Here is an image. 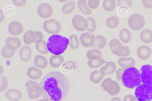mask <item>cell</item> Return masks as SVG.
I'll use <instances>...</instances> for the list:
<instances>
[{
	"label": "cell",
	"mask_w": 152,
	"mask_h": 101,
	"mask_svg": "<svg viewBox=\"0 0 152 101\" xmlns=\"http://www.w3.org/2000/svg\"><path fill=\"white\" fill-rule=\"evenodd\" d=\"M75 7V2L72 1H69L64 4L62 8V12L64 14H70L74 11Z\"/></svg>",
	"instance_id": "cell-31"
},
{
	"label": "cell",
	"mask_w": 152,
	"mask_h": 101,
	"mask_svg": "<svg viewBox=\"0 0 152 101\" xmlns=\"http://www.w3.org/2000/svg\"><path fill=\"white\" fill-rule=\"evenodd\" d=\"M36 48L39 53L43 54H46L48 53V50L47 46V42L43 40L41 42L36 43Z\"/></svg>",
	"instance_id": "cell-32"
},
{
	"label": "cell",
	"mask_w": 152,
	"mask_h": 101,
	"mask_svg": "<svg viewBox=\"0 0 152 101\" xmlns=\"http://www.w3.org/2000/svg\"><path fill=\"white\" fill-rule=\"evenodd\" d=\"M4 16L3 15V12L1 10H0V22L1 23L4 19Z\"/></svg>",
	"instance_id": "cell-51"
},
{
	"label": "cell",
	"mask_w": 152,
	"mask_h": 101,
	"mask_svg": "<svg viewBox=\"0 0 152 101\" xmlns=\"http://www.w3.org/2000/svg\"><path fill=\"white\" fill-rule=\"evenodd\" d=\"M86 20L88 22V27L86 30L90 33L94 32L96 27V23L95 20L92 17H88Z\"/></svg>",
	"instance_id": "cell-37"
},
{
	"label": "cell",
	"mask_w": 152,
	"mask_h": 101,
	"mask_svg": "<svg viewBox=\"0 0 152 101\" xmlns=\"http://www.w3.org/2000/svg\"><path fill=\"white\" fill-rule=\"evenodd\" d=\"M119 37L122 42L124 43H127L131 40L132 36L130 31L127 29L124 28L120 31Z\"/></svg>",
	"instance_id": "cell-25"
},
{
	"label": "cell",
	"mask_w": 152,
	"mask_h": 101,
	"mask_svg": "<svg viewBox=\"0 0 152 101\" xmlns=\"http://www.w3.org/2000/svg\"><path fill=\"white\" fill-rule=\"evenodd\" d=\"M16 49L13 45H6L2 48L1 54L4 58H9L12 57L15 54Z\"/></svg>",
	"instance_id": "cell-19"
},
{
	"label": "cell",
	"mask_w": 152,
	"mask_h": 101,
	"mask_svg": "<svg viewBox=\"0 0 152 101\" xmlns=\"http://www.w3.org/2000/svg\"><path fill=\"white\" fill-rule=\"evenodd\" d=\"M29 97L32 99H36L41 95V89L40 84L37 83L27 90Z\"/></svg>",
	"instance_id": "cell-15"
},
{
	"label": "cell",
	"mask_w": 152,
	"mask_h": 101,
	"mask_svg": "<svg viewBox=\"0 0 152 101\" xmlns=\"http://www.w3.org/2000/svg\"><path fill=\"white\" fill-rule=\"evenodd\" d=\"M105 61L104 59L101 58L97 60H89L88 62V65L90 68H97L104 63Z\"/></svg>",
	"instance_id": "cell-38"
},
{
	"label": "cell",
	"mask_w": 152,
	"mask_h": 101,
	"mask_svg": "<svg viewBox=\"0 0 152 101\" xmlns=\"http://www.w3.org/2000/svg\"><path fill=\"white\" fill-rule=\"evenodd\" d=\"M141 40L145 43H149L152 42V31L145 29L141 31L140 34Z\"/></svg>",
	"instance_id": "cell-24"
},
{
	"label": "cell",
	"mask_w": 152,
	"mask_h": 101,
	"mask_svg": "<svg viewBox=\"0 0 152 101\" xmlns=\"http://www.w3.org/2000/svg\"><path fill=\"white\" fill-rule=\"evenodd\" d=\"M142 3L143 6L146 8L151 9L152 8V0L142 1Z\"/></svg>",
	"instance_id": "cell-49"
},
{
	"label": "cell",
	"mask_w": 152,
	"mask_h": 101,
	"mask_svg": "<svg viewBox=\"0 0 152 101\" xmlns=\"http://www.w3.org/2000/svg\"><path fill=\"white\" fill-rule=\"evenodd\" d=\"M43 28L47 33L53 35L58 33L61 30V26L59 22L54 19L45 21L43 24Z\"/></svg>",
	"instance_id": "cell-6"
},
{
	"label": "cell",
	"mask_w": 152,
	"mask_h": 101,
	"mask_svg": "<svg viewBox=\"0 0 152 101\" xmlns=\"http://www.w3.org/2000/svg\"><path fill=\"white\" fill-rule=\"evenodd\" d=\"M6 45H11L14 46L16 50L21 46V42L19 39L17 37H8L6 40Z\"/></svg>",
	"instance_id": "cell-35"
},
{
	"label": "cell",
	"mask_w": 152,
	"mask_h": 101,
	"mask_svg": "<svg viewBox=\"0 0 152 101\" xmlns=\"http://www.w3.org/2000/svg\"><path fill=\"white\" fill-rule=\"evenodd\" d=\"M132 3V0H118V6H126L130 7Z\"/></svg>",
	"instance_id": "cell-44"
},
{
	"label": "cell",
	"mask_w": 152,
	"mask_h": 101,
	"mask_svg": "<svg viewBox=\"0 0 152 101\" xmlns=\"http://www.w3.org/2000/svg\"><path fill=\"white\" fill-rule=\"evenodd\" d=\"M23 40L24 43L27 45L35 43V36L34 32L31 30L26 31L24 34Z\"/></svg>",
	"instance_id": "cell-26"
},
{
	"label": "cell",
	"mask_w": 152,
	"mask_h": 101,
	"mask_svg": "<svg viewBox=\"0 0 152 101\" xmlns=\"http://www.w3.org/2000/svg\"><path fill=\"white\" fill-rule=\"evenodd\" d=\"M13 4L16 6L18 7H21L24 6L26 4V0H15L13 1Z\"/></svg>",
	"instance_id": "cell-48"
},
{
	"label": "cell",
	"mask_w": 152,
	"mask_h": 101,
	"mask_svg": "<svg viewBox=\"0 0 152 101\" xmlns=\"http://www.w3.org/2000/svg\"><path fill=\"white\" fill-rule=\"evenodd\" d=\"M37 83L36 81H34L31 80H29L26 82L25 83V86L26 87V89L27 90L31 87L35 85Z\"/></svg>",
	"instance_id": "cell-50"
},
{
	"label": "cell",
	"mask_w": 152,
	"mask_h": 101,
	"mask_svg": "<svg viewBox=\"0 0 152 101\" xmlns=\"http://www.w3.org/2000/svg\"><path fill=\"white\" fill-rule=\"evenodd\" d=\"M141 82L152 86V66L148 64L142 66L140 68Z\"/></svg>",
	"instance_id": "cell-7"
},
{
	"label": "cell",
	"mask_w": 152,
	"mask_h": 101,
	"mask_svg": "<svg viewBox=\"0 0 152 101\" xmlns=\"http://www.w3.org/2000/svg\"><path fill=\"white\" fill-rule=\"evenodd\" d=\"M95 38V42L93 47L100 49L103 48L106 44L107 40L106 38L102 35H97Z\"/></svg>",
	"instance_id": "cell-29"
},
{
	"label": "cell",
	"mask_w": 152,
	"mask_h": 101,
	"mask_svg": "<svg viewBox=\"0 0 152 101\" xmlns=\"http://www.w3.org/2000/svg\"><path fill=\"white\" fill-rule=\"evenodd\" d=\"M80 40L83 47L88 48L94 45L95 42L96 38L94 34L86 32L80 35Z\"/></svg>",
	"instance_id": "cell-10"
},
{
	"label": "cell",
	"mask_w": 152,
	"mask_h": 101,
	"mask_svg": "<svg viewBox=\"0 0 152 101\" xmlns=\"http://www.w3.org/2000/svg\"><path fill=\"white\" fill-rule=\"evenodd\" d=\"M38 101H48L47 100L43 98L39 100Z\"/></svg>",
	"instance_id": "cell-54"
},
{
	"label": "cell",
	"mask_w": 152,
	"mask_h": 101,
	"mask_svg": "<svg viewBox=\"0 0 152 101\" xmlns=\"http://www.w3.org/2000/svg\"><path fill=\"white\" fill-rule=\"evenodd\" d=\"M77 7L79 10L86 15H90L92 12L87 7L86 1L84 0H78L77 2Z\"/></svg>",
	"instance_id": "cell-30"
},
{
	"label": "cell",
	"mask_w": 152,
	"mask_h": 101,
	"mask_svg": "<svg viewBox=\"0 0 152 101\" xmlns=\"http://www.w3.org/2000/svg\"><path fill=\"white\" fill-rule=\"evenodd\" d=\"M39 84L41 95L48 101H62L70 91L67 78L65 75L58 71L48 73Z\"/></svg>",
	"instance_id": "cell-1"
},
{
	"label": "cell",
	"mask_w": 152,
	"mask_h": 101,
	"mask_svg": "<svg viewBox=\"0 0 152 101\" xmlns=\"http://www.w3.org/2000/svg\"><path fill=\"white\" fill-rule=\"evenodd\" d=\"M116 66L115 63L112 61L107 62L106 64L101 68L100 71L103 75L111 74L116 70Z\"/></svg>",
	"instance_id": "cell-14"
},
{
	"label": "cell",
	"mask_w": 152,
	"mask_h": 101,
	"mask_svg": "<svg viewBox=\"0 0 152 101\" xmlns=\"http://www.w3.org/2000/svg\"><path fill=\"white\" fill-rule=\"evenodd\" d=\"M28 76L32 80H38L40 78L42 75V72L40 69L34 67H29L27 70Z\"/></svg>",
	"instance_id": "cell-17"
},
{
	"label": "cell",
	"mask_w": 152,
	"mask_h": 101,
	"mask_svg": "<svg viewBox=\"0 0 152 101\" xmlns=\"http://www.w3.org/2000/svg\"><path fill=\"white\" fill-rule=\"evenodd\" d=\"M35 36V43L41 42L43 40L44 36L43 34L40 31H36L34 32Z\"/></svg>",
	"instance_id": "cell-45"
},
{
	"label": "cell",
	"mask_w": 152,
	"mask_h": 101,
	"mask_svg": "<svg viewBox=\"0 0 152 101\" xmlns=\"http://www.w3.org/2000/svg\"><path fill=\"white\" fill-rule=\"evenodd\" d=\"M53 12L52 7L47 3H43L40 4L37 9V12L41 18L46 19L50 17Z\"/></svg>",
	"instance_id": "cell-9"
},
{
	"label": "cell",
	"mask_w": 152,
	"mask_h": 101,
	"mask_svg": "<svg viewBox=\"0 0 152 101\" xmlns=\"http://www.w3.org/2000/svg\"><path fill=\"white\" fill-rule=\"evenodd\" d=\"M135 95L139 101L152 100V86L143 83L136 88Z\"/></svg>",
	"instance_id": "cell-4"
},
{
	"label": "cell",
	"mask_w": 152,
	"mask_h": 101,
	"mask_svg": "<svg viewBox=\"0 0 152 101\" xmlns=\"http://www.w3.org/2000/svg\"><path fill=\"white\" fill-rule=\"evenodd\" d=\"M35 65L41 69H44L48 65V61L46 58L41 55H37L34 59Z\"/></svg>",
	"instance_id": "cell-22"
},
{
	"label": "cell",
	"mask_w": 152,
	"mask_h": 101,
	"mask_svg": "<svg viewBox=\"0 0 152 101\" xmlns=\"http://www.w3.org/2000/svg\"><path fill=\"white\" fill-rule=\"evenodd\" d=\"M6 98L10 101H18L22 97V94L18 89L12 88L8 89L5 93Z\"/></svg>",
	"instance_id": "cell-13"
},
{
	"label": "cell",
	"mask_w": 152,
	"mask_h": 101,
	"mask_svg": "<svg viewBox=\"0 0 152 101\" xmlns=\"http://www.w3.org/2000/svg\"><path fill=\"white\" fill-rule=\"evenodd\" d=\"M121 91V88L117 82L113 81L111 82L106 91L110 95L114 96L118 94Z\"/></svg>",
	"instance_id": "cell-21"
},
{
	"label": "cell",
	"mask_w": 152,
	"mask_h": 101,
	"mask_svg": "<svg viewBox=\"0 0 152 101\" xmlns=\"http://www.w3.org/2000/svg\"><path fill=\"white\" fill-rule=\"evenodd\" d=\"M0 75H1L4 72V69L3 67L1 66V65L0 66Z\"/></svg>",
	"instance_id": "cell-53"
},
{
	"label": "cell",
	"mask_w": 152,
	"mask_h": 101,
	"mask_svg": "<svg viewBox=\"0 0 152 101\" xmlns=\"http://www.w3.org/2000/svg\"><path fill=\"white\" fill-rule=\"evenodd\" d=\"M102 56V52L99 49H94L87 51L86 56L89 60H94L99 59Z\"/></svg>",
	"instance_id": "cell-23"
},
{
	"label": "cell",
	"mask_w": 152,
	"mask_h": 101,
	"mask_svg": "<svg viewBox=\"0 0 152 101\" xmlns=\"http://www.w3.org/2000/svg\"><path fill=\"white\" fill-rule=\"evenodd\" d=\"M69 45L72 49H77L79 45V42L77 36L75 34H72L69 37Z\"/></svg>",
	"instance_id": "cell-36"
},
{
	"label": "cell",
	"mask_w": 152,
	"mask_h": 101,
	"mask_svg": "<svg viewBox=\"0 0 152 101\" xmlns=\"http://www.w3.org/2000/svg\"><path fill=\"white\" fill-rule=\"evenodd\" d=\"M8 30L11 35L17 36L22 33L23 30V27L22 24L20 22L17 21H13L9 25Z\"/></svg>",
	"instance_id": "cell-11"
},
{
	"label": "cell",
	"mask_w": 152,
	"mask_h": 101,
	"mask_svg": "<svg viewBox=\"0 0 152 101\" xmlns=\"http://www.w3.org/2000/svg\"><path fill=\"white\" fill-rule=\"evenodd\" d=\"M69 44V39L59 34H54L48 39L47 46L48 51L56 55L63 53Z\"/></svg>",
	"instance_id": "cell-2"
},
{
	"label": "cell",
	"mask_w": 152,
	"mask_h": 101,
	"mask_svg": "<svg viewBox=\"0 0 152 101\" xmlns=\"http://www.w3.org/2000/svg\"><path fill=\"white\" fill-rule=\"evenodd\" d=\"M128 24L132 29L138 31L141 29L145 24L143 16L138 13H134L131 15L128 19Z\"/></svg>",
	"instance_id": "cell-5"
},
{
	"label": "cell",
	"mask_w": 152,
	"mask_h": 101,
	"mask_svg": "<svg viewBox=\"0 0 152 101\" xmlns=\"http://www.w3.org/2000/svg\"><path fill=\"white\" fill-rule=\"evenodd\" d=\"M104 76L101 74L100 70H96L91 72L89 79L92 83L96 84L100 82Z\"/></svg>",
	"instance_id": "cell-28"
},
{
	"label": "cell",
	"mask_w": 152,
	"mask_h": 101,
	"mask_svg": "<svg viewBox=\"0 0 152 101\" xmlns=\"http://www.w3.org/2000/svg\"><path fill=\"white\" fill-rule=\"evenodd\" d=\"M112 81L113 80L110 78H107L104 79L101 85L102 89L106 91L108 87Z\"/></svg>",
	"instance_id": "cell-41"
},
{
	"label": "cell",
	"mask_w": 152,
	"mask_h": 101,
	"mask_svg": "<svg viewBox=\"0 0 152 101\" xmlns=\"http://www.w3.org/2000/svg\"><path fill=\"white\" fill-rule=\"evenodd\" d=\"M64 61V58L61 55H53L50 57L49 60L50 65L55 68L59 67Z\"/></svg>",
	"instance_id": "cell-20"
},
{
	"label": "cell",
	"mask_w": 152,
	"mask_h": 101,
	"mask_svg": "<svg viewBox=\"0 0 152 101\" xmlns=\"http://www.w3.org/2000/svg\"><path fill=\"white\" fill-rule=\"evenodd\" d=\"M110 101H121V99L118 97H115L110 100Z\"/></svg>",
	"instance_id": "cell-52"
},
{
	"label": "cell",
	"mask_w": 152,
	"mask_h": 101,
	"mask_svg": "<svg viewBox=\"0 0 152 101\" xmlns=\"http://www.w3.org/2000/svg\"><path fill=\"white\" fill-rule=\"evenodd\" d=\"M137 53L140 59L145 60L148 59L150 57L152 53V50L148 46L142 45L138 48Z\"/></svg>",
	"instance_id": "cell-12"
},
{
	"label": "cell",
	"mask_w": 152,
	"mask_h": 101,
	"mask_svg": "<svg viewBox=\"0 0 152 101\" xmlns=\"http://www.w3.org/2000/svg\"><path fill=\"white\" fill-rule=\"evenodd\" d=\"M151 101V100H148V101Z\"/></svg>",
	"instance_id": "cell-55"
},
{
	"label": "cell",
	"mask_w": 152,
	"mask_h": 101,
	"mask_svg": "<svg viewBox=\"0 0 152 101\" xmlns=\"http://www.w3.org/2000/svg\"><path fill=\"white\" fill-rule=\"evenodd\" d=\"M123 101H139L135 96L127 94L124 97Z\"/></svg>",
	"instance_id": "cell-46"
},
{
	"label": "cell",
	"mask_w": 152,
	"mask_h": 101,
	"mask_svg": "<svg viewBox=\"0 0 152 101\" xmlns=\"http://www.w3.org/2000/svg\"><path fill=\"white\" fill-rule=\"evenodd\" d=\"M120 22L119 18L116 16H112L106 20V23L109 28L113 29L117 27Z\"/></svg>",
	"instance_id": "cell-33"
},
{
	"label": "cell",
	"mask_w": 152,
	"mask_h": 101,
	"mask_svg": "<svg viewBox=\"0 0 152 101\" xmlns=\"http://www.w3.org/2000/svg\"><path fill=\"white\" fill-rule=\"evenodd\" d=\"M72 23L74 27L80 31L85 30L88 27L87 20L80 15H75L72 18Z\"/></svg>",
	"instance_id": "cell-8"
},
{
	"label": "cell",
	"mask_w": 152,
	"mask_h": 101,
	"mask_svg": "<svg viewBox=\"0 0 152 101\" xmlns=\"http://www.w3.org/2000/svg\"><path fill=\"white\" fill-rule=\"evenodd\" d=\"M31 49L30 47L23 46L21 48L19 51L20 59L22 61H27L31 58Z\"/></svg>",
	"instance_id": "cell-18"
},
{
	"label": "cell",
	"mask_w": 152,
	"mask_h": 101,
	"mask_svg": "<svg viewBox=\"0 0 152 101\" xmlns=\"http://www.w3.org/2000/svg\"><path fill=\"white\" fill-rule=\"evenodd\" d=\"M8 85V79L7 77L4 75L1 76L0 80V91H4L7 88Z\"/></svg>",
	"instance_id": "cell-40"
},
{
	"label": "cell",
	"mask_w": 152,
	"mask_h": 101,
	"mask_svg": "<svg viewBox=\"0 0 152 101\" xmlns=\"http://www.w3.org/2000/svg\"><path fill=\"white\" fill-rule=\"evenodd\" d=\"M118 63L120 66L124 69L134 67L135 64L134 59L131 57L120 58L118 60Z\"/></svg>",
	"instance_id": "cell-16"
},
{
	"label": "cell",
	"mask_w": 152,
	"mask_h": 101,
	"mask_svg": "<svg viewBox=\"0 0 152 101\" xmlns=\"http://www.w3.org/2000/svg\"><path fill=\"white\" fill-rule=\"evenodd\" d=\"M129 9L128 7L124 6L120 7L118 10L119 14L122 16H126L129 13Z\"/></svg>",
	"instance_id": "cell-43"
},
{
	"label": "cell",
	"mask_w": 152,
	"mask_h": 101,
	"mask_svg": "<svg viewBox=\"0 0 152 101\" xmlns=\"http://www.w3.org/2000/svg\"><path fill=\"white\" fill-rule=\"evenodd\" d=\"M125 69L121 68L118 69L115 73V75L117 80L119 81H121L122 75Z\"/></svg>",
	"instance_id": "cell-47"
},
{
	"label": "cell",
	"mask_w": 152,
	"mask_h": 101,
	"mask_svg": "<svg viewBox=\"0 0 152 101\" xmlns=\"http://www.w3.org/2000/svg\"><path fill=\"white\" fill-rule=\"evenodd\" d=\"M116 1L115 0H105L103 3V7L106 11L111 12L115 8Z\"/></svg>",
	"instance_id": "cell-34"
},
{
	"label": "cell",
	"mask_w": 152,
	"mask_h": 101,
	"mask_svg": "<svg viewBox=\"0 0 152 101\" xmlns=\"http://www.w3.org/2000/svg\"><path fill=\"white\" fill-rule=\"evenodd\" d=\"M109 45L110 50L113 53L117 48L123 46L122 43L118 39L115 38L112 39L110 41Z\"/></svg>",
	"instance_id": "cell-39"
},
{
	"label": "cell",
	"mask_w": 152,
	"mask_h": 101,
	"mask_svg": "<svg viewBox=\"0 0 152 101\" xmlns=\"http://www.w3.org/2000/svg\"><path fill=\"white\" fill-rule=\"evenodd\" d=\"M130 53V50L126 46H121L117 48L113 53L117 56L125 57L128 56Z\"/></svg>",
	"instance_id": "cell-27"
},
{
	"label": "cell",
	"mask_w": 152,
	"mask_h": 101,
	"mask_svg": "<svg viewBox=\"0 0 152 101\" xmlns=\"http://www.w3.org/2000/svg\"><path fill=\"white\" fill-rule=\"evenodd\" d=\"M121 81L124 86L130 89L138 86L142 82L139 70L134 67L125 69L122 75Z\"/></svg>",
	"instance_id": "cell-3"
},
{
	"label": "cell",
	"mask_w": 152,
	"mask_h": 101,
	"mask_svg": "<svg viewBox=\"0 0 152 101\" xmlns=\"http://www.w3.org/2000/svg\"><path fill=\"white\" fill-rule=\"evenodd\" d=\"M88 3L90 8L94 10L99 7V1L98 0H90L88 1Z\"/></svg>",
	"instance_id": "cell-42"
}]
</instances>
